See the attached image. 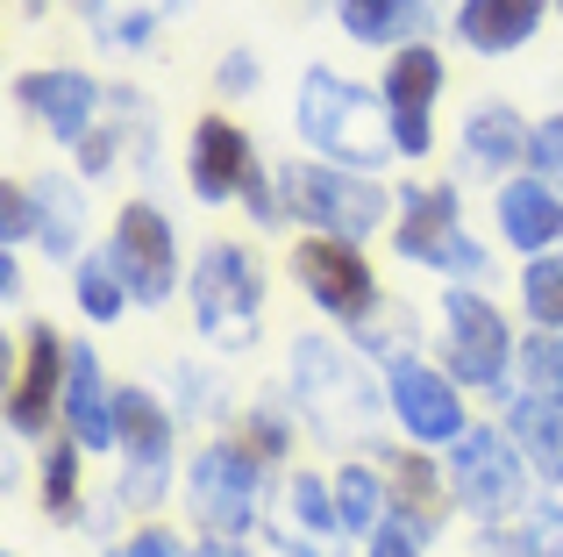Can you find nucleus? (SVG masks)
Here are the masks:
<instances>
[{"mask_svg": "<svg viewBox=\"0 0 563 557\" xmlns=\"http://www.w3.org/2000/svg\"><path fill=\"white\" fill-rule=\"evenodd\" d=\"M300 136L314 143V151H329L335 165H357V172H378L385 157L399 151L393 114H385L364 86L335 79V72H321V65L300 79Z\"/></svg>", "mask_w": 563, "mask_h": 557, "instance_id": "1", "label": "nucleus"}, {"mask_svg": "<svg viewBox=\"0 0 563 557\" xmlns=\"http://www.w3.org/2000/svg\"><path fill=\"white\" fill-rule=\"evenodd\" d=\"M257 301H264L257 265L235 243H207L200 265H192V315H200V329L221 350H243L257 336Z\"/></svg>", "mask_w": 563, "mask_h": 557, "instance_id": "2", "label": "nucleus"}, {"mask_svg": "<svg viewBox=\"0 0 563 557\" xmlns=\"http://www.w3.org/2000/svg\"><path fill=\"white\" fill-rule=\"evenodd\" d=\"M292 208H300V222H321L329 237H372L385 222V194L372 172H335V165H300L286 179Z\"/></svg>", "mask_w": 563, "mask_h": 557, "instance_id": "3", "label": "nucleus"}, {"mask_svg": "<svg viewBox=\"0 0 563 557\" xmlns=\"http://www.w3.org/2000/svg\"><path fill=\"white\" fill-rule=\"evenodd\" d=\"M114 429H122V501L129 507H157L172 479V422L151 393H114Z\"/></svg>", "mask_w": 563, "mask_h": 557, "instance_id": "4", "label": "nucleus"}, {"mask_svg": "<svg viewBox=\"0 0 563 557\" xmlns=\"http://www.w3.org/2000/svg\"><path fill=\"white\" fill-rule=\"evenodd\" d=\"M450 487L478 522H499L521 507V450H507V436L464 429L450 450Z\"/></svg>", "mask_w": 563, "mask_h": 557, "instance_id": "5", "label": "nucleus"}, {"mask_svg": "<svg viewBox=\"0 0 563 557\" xmlns=\"http://www.w3.org/2000/svg\"><path fill=\"white\" fill-rule=\"evenodd\" d=\"M399 208H407V222H399V258L485 278V251L456 229V194H450V186H407Z\"/></svg>", "mask_w": 563, "mask_h": 557, "instance_id": "6", "label": "nucleus"}, {"mask_svg": "<svg viewBox=\"0 0 563 557\" xmlns=\"http://www.w3.org/2000/svg\"><path fill=\"white\" fill-rule=\"evenodd\" d=\"M114 265H122L136 307L172 301V286H179V243H172V222H165V215L143 208V200H129L122 222H114Z\"/></svg>", "mask_w": 563, "mask_h": 557, "instance_id": "7", "label": "nucleus"}, {"mask_svg": "<svg viewBox=\"0 0 563 557\" xmlns=\"http://www.w3.org/2000/svg\"><path fill=\"white\" fill-rule=\"evenodd\" d=\"M292 379H300V407L329 436H357L364 422H372V393H357L350 364L335 358L321 336H300V343H292Z\"/></svg>", "mask_w": 563, "mask_h": 557, "instance_id": "8", "label": "nucleus"}, {"mask_svg": "<svg viewBox=\"0 0 563 557\" xmlns=\"http://www.w3.org/2000/svg\"><path fill=\"white\" fill-rule=\"evenodd\" d=\"M192 515L221 536L250 529V515H257V450L207 444L200 458H192Z\"/></svg>", "mask_w": 563, "mask_h": 557, "instance_id": "9", "label": "nucleus"}, {"mask_svg": "<svg viewBox=\"0 0 563 557\" xmlns=\"http://www.w3.org/2000/svg\"><path fill=\"white\" fill-rule=\"evenodd\" d=\"M292 278H300L329 315H343V321L372 315V301H378L372 265H364L357 243H343V237H307L300 251H292Z\"/></svg>", "mask_w": 563, "mask_h": 557, "instance_id": "10", "label": "nucleus"}, {"mask_svg": "<svg viewBox=\"0 0 563 557\" xmlns=\"http://www.w3.org/2000/svg\"><path fill=\"white\" fill-rule=\"evenodd\" d=\"M393 415L399 429L413 436V444H456L464 436V401H456V386L442 372H428L421 358H393Z\"/></svg>", "mask_w": 563, "mask_h": 557, "instance_id": "11", "label": "nucleus"}, {"mask_svg": "<svg viewBox=\"0 0 563 557\" xmlns=\"http://www.w3.org/2000/svg\"><path fill=\"white\" fill-rule=\"evenodd\" d=\"M435 94H442V57L428 51V43H407V51L393 57V72H385V114H393V136H399L407 157H421L428 136H435V129H428Z\"/></svg>", "mask_w": 563, "mask_h": 557, "instance_id": "12", "label": "nucleus"}, {"mask_svg": "<svg viewBox=\"0 0 563 557\" xmlns=\"http://www.w3.org/2000/svg\"><path fill=\"white\" fill-rule=\"evenodd\" d=\"M442 315H450V358L464 379H478V386H499L507 379V321H499V307L485 301V293L456 286L450 301H442Z\"/></svg>", "mask_w": 563, "mask_h": 557, "instance_id": "13", "label": "nucleus"}, {"mask_svg": "<svg viewBox=\"0 0 563 557\" xmlns=\"http://www.w3.org/2000/svg\"><path fill=\"white\" fill-rule=\"evenodd\" d=\"M14 100L36 108L57 143H93V129H100V86L86 72H22Z\"/></svg>", "mask_w": 563, "mask_h": 557, "instance_id": "14", "label": "nucleus"}, {"mask_svg": "<svg viewBox=\"0 0 563 557\" xmlns=\"http://www.w3.org/2000/svg\"><path fill=\"white\" fill-rule=\"evenodd\" d=\"M65 372H71V350L57 343V329H29V364L8 386V429L14 436H36L51 422V401H57V379Z\"/></svg>", "mask_w": 563, "mask_h": 557, "instance_id": "15", "label": "nucleus"}, {"mask_svg": "<svg viewBox=\"0 0 563 557\" xmlns=\"http://www.w3.org/2000/svg\"><path fill=\"white\" fill-rule=\"evenodd\" d=\"M250 172H257L250 136L235 122H221V114H207V122L192 129V194L200 200H229V194L250 186Z\"/></svg>", "mask_w": 563, "mask_h": 557, "instance_id": "16", "label": "nucleus"}, {"mask_svg": "<svg viewBox=\"0 0 563 557\" xmlns=\"http://www.w3.org/2000/svg\"><path fill=\"white\" fill-rule=\"evenodd\" d=\"M542 14H550V0H464V8H456V36H464L471 51L499 57V51L536 36Z\"/></svg>", "mask_w": 563, "mask_h": 557, "instance_id": "17", "label": "nucleus"}, {"mask_svg": "<svg viewBox=\"0 0 563 557\" xmlns=\"http://www.w3.org/2000/svg\"><path fill=\"white\" fill-rule=\"evenodd\" d=\"M499 222H507V243L514 251L536 258L542 243L563 237V194L550 179H514L507 194H499Z\"/></svg>", "mask_w": 563, "mask_h": 557, "instance_id": "18", "label": "nucleus"}, {"mask_svg": "<svg viewBox=\"0 0 563 557\" xmlns=\"http://www.w3.org/2000/svg\"><path fill=\"white\" fill-rule=\"evenodd\" d=\"M65 415H71V429H79V450H108L114 436V407H108V386H100V364H93V350H71V372H65Z\"/></svg>", "mask_w": 563, "mask_h": 557, "instance_id": "19", "label": "nucleus"}, {"mask_svg": "<svg viewBox=\"0 0 563 557\" xmlns=\"http://www.w3.org/2000/svg\"><path fill=\"white\" fill-rule=\"evenodd\" d=\"M179 8L186 0H86V22H93V36L108 51H143Z\"/></svg>", "mask_w": 563, "mask_h": 557, "instance_id": "20", "label": "nucleus"}, {"mask_svg": "<svg viewBox=\"0 0 563 557\" xmlns=\"http://www.w3.org/2000/svg\"><path fill=\"white\" fill-rule=\"evenodd\" d=\"M521 151H528V129H521V114H514L507 100H485V108L464 114V157H471L478 172L521 165Z\"/></svg>", "mask_w": 563, "mask_h": 557, "instance_id": "21", "label": "nucleus"}, {"mask_svg": "<svg viewBox=\"0 0 563 557\" xmlns=\"http://www.w3.org/2000/svg\"><path fill=\"white\" fill-rule=\"evenodd\" d=\"M357 43H413L428 29V0H335Z\"/></svg>", "mask_w": 563, "mask_h": 557, "instance_id": "22", "label": "nucleus"}, {"mask_svg": "<svg viewBox=\"0 0 563 557\" xmlns=\"http://www.w3.org/2000/svg\"><path fill=\"white\" fill-rule=\"evenodd\" d=\"M329 529H343V507H329V487H321L314 472H292L286 479V507H278V536L300 550V544H321Z\"/></svg>", "mask_w": 563, "mask_h": 557, "instance_id": "23", "label": "nucleus"}, {"mask_svg": "<svg viewBox=\"0 0 563 557\" xmlns=\"http://www.w3.org/2000/svg\"><path fill=\"white\" fill-rule=\"evenodd\" d=\"M514 444L542 479H563V401H514Z\"/></svg>", "mask_w": 563, "mask_h": 557, "instance_id": "24", "label": "nucleus"}, {"mask_svg": "<svg viewBox=\"0 0 563 557\" xmlns=\"http://www.w3.org/2000/svg\"><path fill=\"white\" fill-rule=\"evenodd\" d=\"M79 194H71V179H43L36 186V237H43V251L51 258H71L79 251Z\"/></svg>", "mask_w": 563, "mask_h": 557, "instance_id": "25", "label": "nucleus"}, {"mask_svg": "<svg viewBox=\"0 0 563 557\" xmlns=\"http://www.w3.org/2000/svg\"><path fill=\"white\" fill-rule=\"evenodd\" d=\"M393 522H407L413 536H435V472L421 458H399L393 465Z\"/></svg>", "mask_w": 563, "mask_h": 557, "instance_id": "26", "label": "nucleus"}, {"mask_svg": "<svg viewBox=\"0 0 563 557\" xmlns=\"http://www.w3.org/2000/svg\"><path fill=\"white\" fill-rule=\"evenodd\" d=\"M335 507H343V529H372L378 536L385 522H393V501H385L372 465H350V472L335 479Z\"/></svg>", "mask_w": 563, "mask_h": 557, "instance_id": "27", "label": "nucleus"}, {"mask_svg": "<svg viewBox=\"0 0 563 557\" xmlns=\"http://www.w3.org/2000/svg\"><path fill=\"white\" fill-rule=\"evenodd\" d=\"M122 301H129V278L114 258H79V307L93 321H114L122 315Z\"/></svg>", "mask_w": 563, "mask_h": 557, "instance_id": "28", "label": "nucleus"}, {"mask_svg": "<svg viewBox=\"0 0 563 557\" xmlns=\"http://www.w3.org/2000/svg\"><path fill=\"white\" fill-rule=\"evenodd\" d=\"M521 301L542 329H563V258H536V265L521 272Z\"/></svg>", "mask_w": 563, "mask_h": 557, "instance_id": "29", "label": "nucleus"}, {"mask_svg": "<svg viewBox=\"0 0 563 557\" xmlns=\"http://www.w3.org/2000/svg\"><path fill=\"white\" fill-rule=\"evenodd\" d=\"M71 472H79V450H51V465H43V501H51L57 522H71Z\"/></svg>", "mask_w": 563, "mask_h": 557, "instance_id": "30", "label": "nucleus"}, {"mask_svg": "<svg viewBox=\"0 0 563 557\" xmlns=\"http://www.w3.org/2000/svg\"><path fill=\"white\" fill-rule=\"evenodd\" d=\"M528 157H536V172L563 194V114H550V122H542L536 136H528Z\"/></svg>", "mask_w": 563, "mask_h": 557, "instance_id": "31", "label": "nucleus"}, {"mask_svg": "<svg viewBox=\"0 0 563 557\" xmlns=\"http://www.w3.org/2000/svg\"><path fill=\"white\" fill-rule=\"evenodd\" d=\"M521 557H563V507H536V515H528Z\"/></svg>", "mask_w": 563, "mask_h": 557, "instance_id": "32", "label": "nucleus"}, {"mask_svg": "<svg viewBox=\"0 0 563 557\" xmlns=\"http://www.w3.org/2000/svg\"><path fill=\"white\" fill-rule=\"evenodd\" d=\"M528 379L542 386V401H563V343H528Z\"/></svg>", "mask_w": 563, "mask_h": 557, "instance_id": "33", "label": "nucleus"}, {"mask_svg": "<svg viewBox=\"0 0 563 557\" xmlns=\"http://www.w3.org/2000/svg\"><path fill=\"white\" fill-rule=\"evenodd\" d=\"M243 450H257V458H278V450H286V422H272V415H250V429H243Z\"/></svg>", "mask_w": 563, "mask_h": 557, "instance_id": "34", "label": "nucleus"}, {"mask_svg": "<svg viewBox=\"0 0 563 557\" xmlns=\"http://www.w3.org/2000/svg\"><path fill=\"white\" fill-rule=\"evenodd\" d=\"M114 557H186V550H179V536H165V529H143L136 544H122Z\"/></svg>", "mask_w": 563, "mask_h": 557, "instance_id": "35", "label": "nucleus"}, {"mask_svg": "<svg viewBox=\"0 0 563 557\" xmlns=\"http://www.w3.org/2000/svg\"><path fill=\"white\" fill-rule=\"evenodd\" d=\"M372 557H413V529L407 522H385V529L372 536Z\"/></svg>", "mask_w": 563, "mask_h": 557, "instance_id": "36", "label": "nucleus"}, {"mask_svg": "<svg viewBox=\"0 0 563 557\" xmlns=\"http://www.w3.org/2000/svg\"><path fill=\"white\" fill-rule=\"evenodd\" d=\"M221 86H235V94L257 86V65H250V57H229V65H221Z\"/></svg>", "mask_w": 563, "mask_h": 557, "instance_id": "37", "label": "nucleus"}]
</instances>
